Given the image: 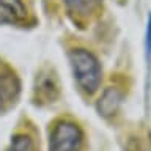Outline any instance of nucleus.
Returning <instances> with one entry per match:
<instances>
[{"label": "nucleus", "mask_w": 151, "mask_h": 151, "mask_svg": "<svg viewBox=\"0 0 151 151\" xmlns=\"http://www.w3.org/2000/svg\"><path fill=\"white\" fill-rule=\"evenodd\" d=\"M69 60L79 85L85 91L93 93L101 82V68L94 55L83 49H74L69 52Z\"/></svg>", "instance_id": "obj_1"}, {"label": "nucleus", "mask_w": 151, "mask_h": 151, "mask_svg": "<svg viewBox=\"0 0 151 151\" xmlns=\"http://www.w3.org/2000/svg\"><path fill=\"white\" fill-rule=\"evenodd\" d=\"M82 134L73 123H58L50 134L49 151H77Z\"/></svg>", "instance_id": "obj_2"}, {"label": "nucleus", "mask_w": 151, "mask_h": 151, "mask_svg": "<svg viewBox=\"0 0 151 151\" xmlns=\"http://www.w3.org/2000/svg\"><path fill=\"white\" fill-rule=\"evenodd\" d=\"M27 17L22 0H0V24H21Z\"/></svg>", "instance_id": "obj_3"}, {"label": "nucleus", "mask_w": 151, "mask_h": 151, "mask_svg": "<svg viewBox=\"0 0 151 151\" xmlns=\"http://www.w3.org/2000/svg\"><path fill=\"white\" fill-rule=\"evenodd\" d=\"M19 93V80L11 73L0 74V112L14 102Z\"/></svg>", "instance_id": "obj_4"}, {"label": "nucleus", "mask_w": 151, "mask_h": 151, "mask_svg": "<svg viewBox=\"0 0 151 151\" xmlns=\"http://www.w3.org/2000/svg\"><path fill=\"white\" fill-rule=\"evenodd\" d=\"M121 102V94L116 88H109L102 93L101 99L98 102V109L104 116H110L118 110V106Z\"/></svg>", "instance_id": "obj_5"}, {"label": "nucleus", "mask_w": 151, "mask_h": 151, "mask_svg": "<svg viewBox=\"0 0 151 151\" xmlns=\"http://www.w3.org/2000/svg\"><path fill=\"white\" fill-rule=\"evenodd\" d=\"M65 3L69 9V13L77 14L80 17H85L98 8L101 0H65Z\"/></svg>", "instance_id": "obj_6"}, {"label": "nucleus", "mask_w": 151, "mask_h": 151, "mask_svg": "<svg viewBox=\"0 0 151 151\" xmlns=\"http://www.w3.org/2000/svg\"><path fill=\"white\" fill-rule=\"evenodd\" d=\"M6 151H35V145L33 140L25 134H19L11 140Z\"/></svg>", "instance_id": "obj_7"}]
</instances>
